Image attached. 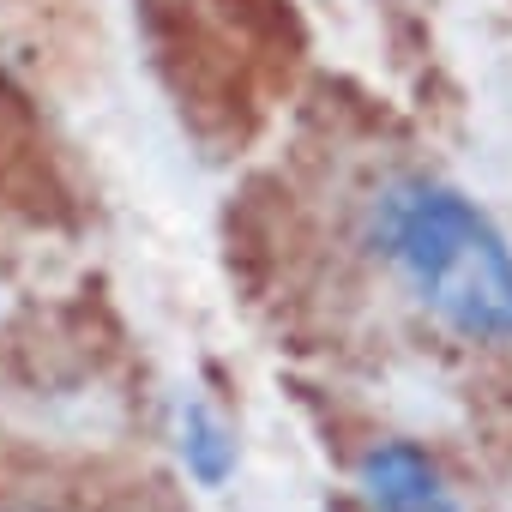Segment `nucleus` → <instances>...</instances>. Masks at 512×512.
Instances as JSON below:
<instances>
[{"instance_id":"f257e3e1","label":"nucleus","mask_w":512,"mask_h":512,"mask_svg":"<svg viewBox=\"0 0 512 512\" xmlns=\"http://www.w3.org/2000/svg\"><path fill=\"white\" fill-rule=\"evenodd\" d=\"M368 235L440 326L470 344H512V247L458 187L428 175L386 181Z\"/></svg>"},{"instance_id":"f03ea898","label":"nucleus","mask_w":512,"mask_h":512,"mask_svg":"<svg viewBox=\"0 0 512 512\" xmlns=\"http://www.w3.org/2000/svg\"><path fill=\"white\" fill-rule=\"evenodd\" d=\"M356 488L368 512H458L452 488L440 482L434 458L410 440H380L356 464Z\"/></svg>"},{"instance_id":"7ed1b4c3","label":"nucleus","mask_w":512,"mask_h":512,"mask_svg":"<svg viewBox=\"0 0 512 512\" xmlns=\"http://www.w3.org/2000/svg\"><path fill=\"white\" fill-rule=\"evenodd\" d=\"M175 446H181V464H187V476L193 482H205V488H223L229 482V470H235V440H229V428H223V416L211 410V404H181V416H175Z\"/></svg>"}]
</instances>
